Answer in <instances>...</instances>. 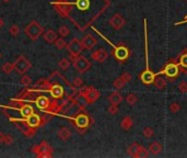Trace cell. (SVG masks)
<instances>
[{
    "label": "cell",
    "mask_w": 187,
    "mask_h": 158,
    "mask_svg": "<svg viewBox=\"0 0 187 158\" xmlns=\"http://www.w3.org/2000/svg\"><path fill=\"white\" fill-rule=\"evenodd\" d=\"M132 124H134V122H132L130 116H125L122 120V122H120V126H122V128L125 131L130 130V128H132Z\"/></svg>",
    "instance_id": "d4e9b609"
},
{
    "label": "cell",
    "mask_w": 187,
    "mask_h": 158,
    "mask_svg": "<svg viewBox=\"0 0 187 158\" xmlns=\"http://www.w3.org/2000/svg\"><path fill=\"white\" fill-rule=\"evenodd\" d=\"M1 69H2V72H5V74L9 75L11 72H13L14 70V64L12 63H9V62H7V63H5L2 65V67H1Z\"/></svg>",
    "instance_id": "4316f807"
},
{
    "label": "cell",
    "mask_w": 187,
    "mask_h": 158,
    "mask_svg": "<svg viewBox=\"0 0 187 158\" xmlns=\"http://www.w3.org/2000/svg\"><path fill=\"white\" fill-rule=\"evenodd\" d=\"M0 58H1V53H0Z\"/></svg>",
    "instance_id": "681fc988"
},
{
    "label": "cell",
    "mask_w": 187,
    "mask_h": 158,
    "mask_svg": "<svg viewBox=\"0 0 187 158\" xmlns=\"http://www.w3.org/2000/svg\"><path fill=\"white\" fill-rule=\"evenodd\" d=\"M149 154H150L149 149H147L145 147L140 145V148H139L138 154H137V158H147L149 157Z\"/></svg>",
    "instance_id": "83f0119b"
},
{
    "label": "cell",
    "mask_w": 187,
    "mask_h": 158,
    "mask_svg": "<svg viewBox=\"0 0 187 158\" xmlns=\"http://www.w3.org/2000/svg\"><path fill=\"white\" fill-rule=\"evenodd\" d=\"M83 45H82V42L79 41L78 39H72L69 43L67 44V49L71 55H76V56H79L83 51Z\"/></svg>",
    "instance_id": "9c48e42d"
},
{
    "label": "cell",
    "mask_w": 187,
    "mask_h": 158,
    "mask_svg": "<svg viewBox=\"0 0 187 158\" xmlns=\"http://www.w3.org/2000/svg\"><path fill=\"white\" fill-rule=\"evenodd\" d=\"M55 46L57 49H65V47H67V42L62 37H58L55 41Z\"/></svg>",
    "instance_id": "f546056e"
},
{
    "label": "cell",
    "mask_w": 187,
    "mask_h": 158,
    "mask_svg": "<svg viewBox=\"0 0 187 158\" xmlns=\"http://www.w3.org/2000/svg\"><path fill=\"white\" fill-rule=\"evenodd\" d=\"M58 39L57 33L55 32L54 30H48L44 33V40L46 41L47 43L51 44V43H55V41Z\"/></svg>",
    "instance_id": "ffe728a7"
},
{
    "label": "cell",
    "mask_w": 187,
    "mask_h": 158,
    "mask_svg": "<svg viewBox=\"0 0 187 158\" xmlns=\"http://www.w3.org/2000/svg\"><path fill=\"white\" fill-rule=\"evenodd\" d=\"M21 84L23 85L24 87H29L31 84H32V79H31V77H29V76H23L21 78Z\"/></svg>",
    "instance_id": "74e56055"
},
{
    "label": "cell",
    "mask_w": 187,
    "mask_h": 158,
    "mask_svg": "<svg viewBox=\"0 0 187 158\" xmlns=\"http://www.w3.org/2000/svg\"><path fill=\"white\" fill-rule=\"evenodd\" d=\"M14 142L13 137L11 135H6V138H5V144L6 145H12Z\"/></svg>",
    "instance_id": "ee69618b"
},
{
    "label": "cell",
    "mask_w": 187,
    "mask_h": 158,
    "mask_svg": "<svg viewBox=\"0 0 187 158\" xmlns=\"http://www.w3.org/2000/svg\"><path fill=\"white\" fill-rule=\"evenodd\" d=\"M58 66L60 67V69L67 70L68 68L70 67V61L69 59H67V58H62V59H60L59 61V63H58Z\"/></svg>",
    "instance_id": "4dcf8cb0"
},
{
    "label": "cell",
    "mask_w": 187,
    "mask_h": 158,
    "mask_svg": "<svg viewBox=\"0 0 187 158\" xmlns=\"http://www.w3.org/2000/svg\"><path fill=\"white\" fill-rule=\"evenodd\" d=\"M176 61L178 63L180 72L187 74V49H184L180 52V55L176 57Z\"/></svg>",
    "instance_id": "5bb4252c"
},
{
    "label": "cell",
    "mask_w": 187,
    "mask_h": 158,
    "mask_svg": "<svg viewBox=\"0 0 187 158\" xmlns=\"http://www.w3.org/2000/svg\"><path fill=\"white\" fill-rule=\"evenodd\" d=\"M137 101H138V98H137L134 93H129V95L126 97V102H127L128 105H135Z\"/></svg>",
    "instance_id": "e575fe53"
},
{
    "label": "cell",
    "mask_w": 187,
    "mask_h": 158,
    "mask_svg": "<svg viewBox=\"0 0 187 158\" xmlns=\"http://www.w3.org/2000/svg\"><path fill=\"white\" fill-rule=\"evenodd\" d=\"M142 133H143V136H145V138H151V137L154 135V131H153V128H145Z\"/></svg>",
    "instance_id": "d590c367"
},
{
    "label": "cell",
    "mask_w": 187,
    "mask_h": 158,
    "mask_svg": "<svg viewBox=\"0 0 187 158\" xmlns=\"http://www.w3.org/2000/svg\"><path fill=\"white\" fill-rule=\"evenodd\" d=\"M82 45L86 49H92L95 45H97V40L93 36L92 34H87L86 36L82 39Z\"/></svg>",
    "instance_id": "9a60e30c"
},
{
    "label": "cell",
    "mask_w": 187,
    "mask_h": 158,
    "mask_svg": "<svg viewBox=\"0 0 187 158\" xmlns=\"http://www.w3.org/2000/svg\"><path fill=\"white\" fill-rule=\"evenodd\" d=\"M120 78L124 80L126 84H128V82H130L131 81V79H132V76H131V74H129V72H124V74L120 76Z\"/></svg>",
    "instance_id": "ab89813d"
},
{
    "label": "cell",
    "mask_w": 187,
    "mask_h": 158,
    "mask_svg": "<svg viewBox=\"0 0 187 158\" xmlns=\"http://www.w3.org/2000/svg\"><path fill=\"white\" fill-rule=\"evenodd\" d=\"M109 113L112 114V115H116L118 113V107L115 105H112L111 107L109 108Z\"/></svg>",
    "instance_id": "7bdbcfd3"
},
{
    "label": "cell",
    "mask_w": 187,
    "mask_h": 158,
    "mask_svg": "<svg viewBox=\"0 0 187 158\" xmlns=\"http://www.w3.org/2000/svg\"><path fill=\"white\" fill-rule=\"evenodd\" d=\"M126 85V82L122 80V78H117V79H115L114 80V82H113V87H114V89H117V90H119V89H122L124 88V86Z\"/></svg>",
    "instance_id": "1f68e13d"
},
{
    "label": "cell",
    "mask_w": 187,
    "mask_h": 158,
    "mask_svg": "<svg viewBox=\"0 0 187 158\" xmlns=\"http://www.w3.org/2000/svg\"><path fill=\"white\" fill-rule=\"evenodd\" d=\"M25 123H26V125H29L30 128H38V126L41 125L42 118H41V116H39L38 114L33 113V114H31L29 118H25Z\"/></svg>",
    "instance_id": "2e32d148"
},
{
    "label": "cell",
    "mask_w": 187,
    "mask_h": 158,
    "mask_svg": "<svg viewBox=\"0 0 187 158\" xmlns=\"http://www.w3.org/2000/svg\"><path fill=\"white\" fill-rule=\"evenodd\" d=\"M77 7L80 10H87L90 7V0H78L77 1Z\"/></svg>",
    "instance_id": "f1b7e54d"
},
{
    "label": "cell",
    "mask_w": 187,
    "mask_h": 158,
    "mask_svg": "<svg viewBox=\"0 0 187 158\" xmlns=\"http://www.w3.org/2000/svg\"><path fill=\"white\" fill-rule=\"evenodd\" d=\"M186 22H187V16H185L184 20H183V21H180V22H177V23H175V26H178V24H183V23H186Z\"/></svg>",
    "instance_id": "bcb514c9"
},
{
    "label": "cell",
    "mask_w": 187,
    "mask_h": 158,
    "mask_svg": "<svg viewBox=\"0 0 187 158\" xmlns=\"http://www.w3.org/2000/svg\"><path fill=\"white\" fill-rule=\"evenodd\" d=\"M91 57H92L93 61L97 62V63H104L109 57V52L105 49H103V47H101V49L93 52L91 54Z\"/></svg>",
    "instance_id": "7c38bea8"
},
{
    "label": "cell",
    "mask_w": 187,
    "mask_h": 158,
    "mask_svg": "<svg viewBox=\"0 0 187 158\" xmlns=\"http://www.w3.org/2000/svg\"><path fill=\"white\" fill-rule=\"evenodd\" d=\"M73 102L76 103L78 107H80L81 109H84V108L87 107V105H89V100L87 99V97L83 93L79 92L78 95H74V99H73Z\"/></svg>",
    "instance_id": "ac0fdd59"
},
{
    "label": "cell",
    "mask_w": 187,
    "mask_h": 158,
    "mask_svg": "<svg viewBox=\"0 0 187 158\" xmlns=\"http://www.w3.org/2000/svg\"><path fill=\"white\" fill-rule=\"evenodd\" d=\"M79 92L83 93V95H86L87 99H88L90 103L95 102V101H96L97 99L101 97V93H100V91H97L94 87H84V88H83L82 90L79 91Z\"/></svg>",
    "instance_id": "30bf717a"
},
{
    "label": "cell",
    "mask_w": 187,
    "mask_h": 158,
    "mask_svg": "<svg viewBox=\"0 0 187 158\" xmlns=\"http://www.w3.org/2000/svg\"><path fill=\"white\" fill-rule=\"evenodd\" d=\"M180 66H178V63L176 59H171L166 63V65L162 68L160 72H157V75H164L166 78L169 79V81L174 82L175 79L180 76Z\"/></svg>",
    "instance_id": "7a4b0ae2"
},
{
    "label": "cell",
    "mask_w": 187,
    "mask_h": 158,
    "mask_svg": "<svg viewBox=\"0 0 187 158\" xmlns=\"http://www.w3.org/2000/svg\"><path fill=\"white\" fill-rule=\"evenodd\" d=\"M93 120L87 113H77L73 118V124L77 130H87L91 126Z\"/></svg>",
    "instance_id": "5b68a950"
},
{
    "label": "cell",
    "mask_w": 187,
    "mask_h": 158,
    "mask_svg": "<svg viewBox=\"0 0 187 158\" xmlns=\"http://www.w3.org/2000/svg\"><path fill=\"white\" fill-rule=\"evenodd\" d=\"M9 33L13 37H16L19 35V33H20V29H19V26H16V24H12L9 28Z\"/></svg>",
    "instance_id": "836d02e7"
},
{
    "label": "cell",
    "mask_w": 187,
    "mask_h": 158,
    "mask_svg": "<svg viewBox=\"0 0 187 158\" xmlns=\"http://www.w3.org/2000/svg\"><path fill=\"white\" fill-rule=\"evenodd\" d=\"M69 33H70V30L67 26H61L59 29H58V34H59L61 37L67 36V35H69Z\"/></svg>",
    "instance_id": "d6a6232c"
},
{
    "label": "cell",
    "mask_w": 187,
    "mask_h": 158,
    "mask_svg": "<svg viewBox=\"0 0 187 158\" xmlns=\"http://www.w3.org/2000/svg\"><path fill=\"white\" fill-rule=\"evenodd\" d=\"M31 66H32V64H31L24 56H20V57L14 62V70H16L19 75H24L30 69Z\"/></svg>",
    "instance_id": "ba28073f"
},
{
    "label": "cell",
    "mask_w": 187,
    "mask_h": 158,
    "mask_svg": "<svg viewBox=\"0 0 187 158\" xmlns=\"http://www.w3.org/2000/svg\"><path fill=\"white\" fill-rule=\"evenodd\" d=\"M109 101L112 103V105H119V103L122 101V95H120L119 92L115 91V92H113V93H112V95L109 97Z\"/></svg>",
    "instance_id": "603a6c76"
},
{
    "label": "cell",
    "mask_w": 187,
    "mask_h": 158,
    "mask_svg": "<svg viewBox=\"0 0 187 158\" xmlns=\"http://www.w3.org/2000/svg\"><path fill=\"white\" fill-rule=\"evenodd\" d=\"M5 26V21L2 18H0V29H2V26Z\"/></svg>",
    "instance_id": "7dc6e473"
},
{
    "label": "cell",
    "mask_w": 187,
    "mask_h": 158,
    "mask_svg": "<svg viewBox=\"0 0 187 158\" xmlns=\"http://www.w3.org/2000/svg\"><path fill=\"white\" fill-rule=\"evenodd\" d=\"M72 133L71 131L69 130L68 128H61L59 131H58V137L62 141H67L71 137Z\"/></svg>",
    "instance_id": "7402d4cb"
},
{
    "label": "cell",
    "mask_w": 187,
    "mask_h": 158,
    "mask_svg": "<svg viewBox=\"0 0 187 158\" xmlns=\"http://www.w3.org/2000/svg\"><path fill=\"white\" fill-rule=\"evenodd\" d=\"M153 85L157 87V89L161 90V89H164L166 86V80L164 78H162L161 75H157L154 78V81H153Z\"/></svg>",
    "instance_id": "cb8c5ba5"
},
{
    "label": "cell",
    "mask_w": 187,
    "mask_h": 158,
    "mask_svg": "<svg viewBox=\"0 0 187 158\" xmlns=\"http://www.w3.org/2000/svg\"><path fill=\"white\" fill-rule=\"evenodd\" d=\"M49 92H51V97L55 99V100H59L64 97L65 95V89L60 84H54L53 86H51L49 89Z\"/></svg>",
    "instance_id": "4fadbf2b"
},
{
    "label": "cell",
    "mask_w": 187,
    "mask_h": 158,
    "mask_svg": "<svg viewBox=\"0 0 187 158\" xmlns=\"http://www.w3.org/2000/svg\"><path fill=\"white\" fill-rule=\"evenodd\" d=\"M23 133H24V135H25V136L33 137L35 135V128H30V126L28 125V128H23Z\"/></svg>",
    "instance_id": "8d00e7d4"
},
{
    "label": "cell",
    "mask_w": 187,
    "mask_h": 158,
    "mask_svg": "<svg viewBox=\"0 0 187 158\" xmlns=\"http://www.w3.org/2000/svg\"><path fill=\"white\" fill-rule=\"evenodd\" d=\"M139 148H140V145L137 144V143H132V144H130L127 148L128 155L131 156V157H137V154H138Z\"/></svg>",
    "instance_id": "484cf974"
},
{
    "label": "cell",
    "mask_w": 187,
    "mask_h": 158,
    "mask_svg": "<svg viewBox=\"0 0 187 158\" xmlns=\"http://www.w3.org/2000/svg\"><path fill=\"white\" fill-rule=\"evenodd\" d=\"M143 23H145V69L139 75V79L140 81L142 82L145 86H150V85H153V81H154V78L157 76V74L152 72V70L149 68V58H148V29H147V19H143Z\"/></svg>",
    "instance_id": "6da1fadb"
},
{
    "label": "cell",
    "mask_w": 187,
    "mask_h": 158,
    "mask_svg": "<svg viewBox=\"0 0 187 158\" xmlns=\"http://www.w3.org/2000/svg\"><path fill=\"white\" fill-rule=\"evenodd\" d=\"M20 113H21V115H22V118H29L31 114L34 113V109H33V107H31L30 105H24L21 107Z\"/></svg>",
    "instance_id": "44dd1931"
},
{
    "label": "cell",
    "mask_w": 187,
    "mask_h": 158,
    "mask_svg": "<svg viewBox=\"0 0 187 158\" xmlns=\"http://www.w3.org/2000/svg\"><path fill=\"white\" fill-rule=\"evenodd\" d=\"M32 151L37 157H51L53 155V148L45 141H43L39 145L32 147Z\"/></svg>",
    "instance_id": "8992f818"
},
{
    "label": "cell",
    "mask_w": 187,
    "mask_h": 158,
    "mask_svg": "<svg viewBox=\"0 0 187 158\" xmlns=\"http://www.w3.org/2000/svg\"><path fill=\"white\" fill-rule=\"evenodd\" d=\"M43 28L37 21H32L25 26L24 33L30 37L32 41H36L42 34H43Z\"/></svg>",
    "instance_id": "277c9868"
},
{
    "label": "cell",
    "mask_w": 187,
    "mask_h": 158,
    "mask_svg": "<svg viewBox=\"0 0 187 158\" xmlns=\"http://www.w3.org/2000/svg\"><path fill=\"white\" fill-rule=\"evenodd\" d=\"M3 1H6V2H8V1H9V0H3Z\"/></svg>",
    "instance_id": "c3c4849f"
},
{
    "label": "cell",
    "mask_w": 187,
    "mask_h": 158,
    "mask_svg": "<svg viewBox=\"0 0 187 158\" xmlns=\"http://www.w3.org/2000/svg\"><path fill=\"white\" fill-rule=\"evenodd\" d=\"M5 138L6 135L2 132H0V144H5Z\"/></svg>",
    "instance_id": "f6af8a7d"
},
{
    "label": "cell",
    "mask_w": 187,
    "mask_h": 158,
    "mask_svg": "<svg viewBox=\"0 0 187 158\" xmlns=\"http://www.w3.org/2000/svg\"><path fill=\"white\" fill-rule=\"evenodd\" d=\"M83 85V80L80 78V77H77V78H74L73 82H72V86L76 87V88H79V87H81Z\"/></svg>",
    "instance_id": "b9f144b4"
},
{
    "label": "cell",
    "mask_w": 187,
    "mask_h": 158,
    "mask_svg": "<svg viewBox=\"0 0 187 158\" xmlns=\"http://www.w3.org/2000/svg\"><path fill=\"white\" fill-rule=\"evenodd\" d=\"M35 105L36 107L38 108L39 110L42 111H45V110H48L49 105H51V101L45 95H39V97L36 98V100H35Z\"/></svg>",
    "instance_id": "e0dca14e"
},
{
    "label": "cell",
    "mask_w": 187,
    "mask_h": 158,
    "mask_svg": "<svg viewBox=\"0 0 187 158\" xmlns=\"http://www.w3.org/2000/svg\"><path fill=\"white\" fill-rule=\"evenodd\" d=\"M169 109H170V111H171L172 113H177V112L180 110V105H178V103H176V102H173L172 105H170Z\"/></svg>",
    "instance_id": "f35d334b"
},
{
    "label": "cell",
    "mask_w": 187,
    "mask_h": 158,
    "mask_svg": "<svg viewBox=\"0 0 187 158\" xmlns=\"http://www.w3.org/2000/svg\"><path fill=\"white\" fill-rule=\"evenodd\" d=\"M178 90L183 93H186L187 92V82L186 81H180L178 84Z\"/></svg>",
    "instance_id": "60d3db41"
},
{
    "label": "cell",
    "mask_w": 187,
    "mask_h": 158,
    "mask_svg": "<svg viewBox=\"0 0 187 158\" xmlns=\"http://www.w3.org/2000/svg\"><path fill=\"white\" fill-rule=\"evenodd\" d=\"M109 26L114 29V30L118 31V30H120L125 24H126V20H125V19L122 18L119 13H115L111 19H109Z\"/></svg>",
    "instance_id": "8fae6325"
},
{
    "label": "cell",
    "mask_w": 187,
    "mask_h": 158,
    "mask_svg": "<svg viewBox=\"0 0 187 158\" xmlns=\"http://www.w3.org/2000/svg\"><path fill=\"white\" fill-rule=\"evenodd\" d=\"M72 63H73V67L76 68V70L78 72H80V74L86 72L87 70L90 69L91 66H92V64H91V62L89 61L88 58L80 55H79Z\"/></svg>",
    "instance_id": "52a82bcc"
},
{
    "label": "cell",
    "mask_w": 187,
    "mask_h": 158,
    "mask_svg": "<svg viewBox=\"0 0 187 158\" xmlns=\"http://www.w3.org/2000/svg\"><path fill=\"white\" fill-rule=\"evenodd\" d=\"M107 42H109V40H107ZM109 43L113 46V56L118 63H120V64L125 63V62L130 57V54H131L130 53V49L125 44L120 43V44H118V45H114L113 43H111V42H109Z\"/></svg>",
    "instance_id": "3957f363"
},
{
    "label": "cell",
    "mask_w": 187,
    "mask_h": 158,
    "mask_svg": "<svg viewBox=\"0 0 187 158\" xmlns=\"http://www.w3.org/2000/svg\"><path fill=\"white\" fill-rule=\"evenodd\" d=\"M148 149L152 155H159V154L163 151V146H162L159 142H152L149 145Z\"/></svg>",
    "instance_id": "d6986e66"
}]
</instances>
